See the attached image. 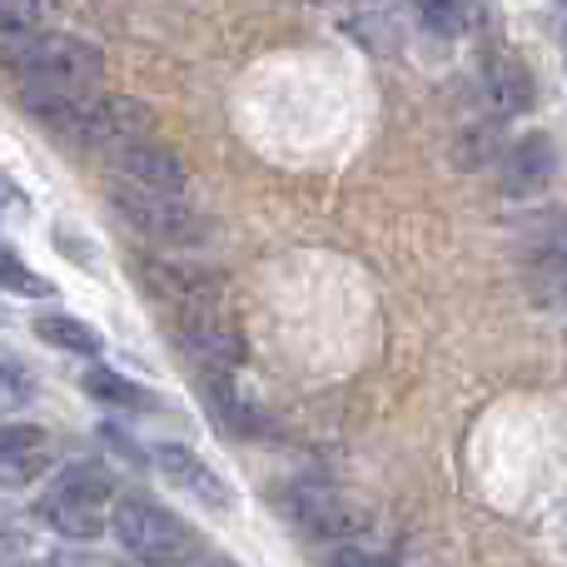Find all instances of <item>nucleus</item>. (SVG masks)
I'll return each instance as SVG.
<instances>
[{
	"instance_id": "nucleus-4",
	"label": "nucleus",
	"mask_w": 567,
	"mask_h": 567,
	"mask_svg": "<svg viewBox=\"0 0 567 567\" xmlns=\"http://www.w3.org/2000/svg\"><path fill=\"white\" fill-rule=\"evenodd\" d=\"M110 538L130 558H145V563H185L199 548L195 528L179 513L159 508L150 498H115V508H110Z\"/></svg>"
},
{
	"instance_id": "nucleus-5",
	"label": "nucleus",
	"mask_w": 567,
	"mask_h": 567,
	"mask_svg": "<svg viewBox=\"0 0 567 567\" xmlns=\"http://www.w3.org/2000/svg\"><path fill=\"white\" fill-rule=\"evenodd\" d=\"M16 75L35 90H100L105 60L80 35H35L10 55Z\"/></svg>"
},
{
	"instance_id": "nucleus-16",
	"label": "nucleus",
	"mask_w": 567,
	"mask_h": 567,
	"mask_svg": "<svg viewBox=\"0 0 567 567\" xmlns=\"http://www.w3.org/2000/svg\"><path fill=\"white\" fill-rule=\"evenodd\" d=\"M0 289H10V293H25V299H45L50 293V284L35 275V269L25 265V259H16L6 245H0Z\"/></svg>"
},
{
	"instance_id": "nucleus-22",
	"label": "nucleus",
	"mask_w": 567,
	"mask_h": 567,
	"mask_svg": "<svg viewBox=\"0 0 567 567\" xmlns=\"http://www.w3.org/2000/svg\"><path fill=\"white\" fill-rule=\"evenodd\" d=\"M563 6H567V0H563Z\"/></svg>"
},
{
	"instance_id": "nucleus-20",
	"label": "nucleus",
	"mask_w": 567,
	"mask_h": 567,
	"mask_svg": "<svg viewBox=\"0 0 567 567\" xmlns=\"http://www.w3.org/2000/svg\"><path fill=\"white\" fill-rule=\"evenodd\" d=\"M333 563H339V567H379L383 558H379V553H363V548H339V553H333Z\"/></svg>"
},
{
	"instance_id": "nucleus-18",
	"label": "nucleus",
	"mask_w": 567,
	"mask_h": 567,
	"mask_svg": "<svg viewBox=\"0 0 567 567\" xmlns=\"http://www.w3.org/2000/svg\"><path fill=\"white\" fill-rule=\"evenodd\" d=\"M20 403H30V379L0 359V409H20Z\"/></svg>"
},
{
	"instance_id": "nucleus-12",
	"label": "nucleus",
	"mask_w": 567,
	"mask_h": 567,
	"mask_svg": "<svg viewBox=\"0 0 567 567\" xmlns=\"http://www.w3.org/2000/svg\"><path fill=\"white\" fill-rule=\"evenodd\" d=\"M80 389L100 403H115V409H155V393L140 389V383H130L125 373L105 369V363H90V369L80 373Z\"/></svg>"
},
{
	"instance_id": "nucleus-17",
	"label": "nucleus",
	"mask_w": 567,
	"mask_h": 567,
	"mask_svg": "<svg viewBox=\"0 0 567 567\" xmlns=\"http://www.w3.org/2000/svg\"><path fill=\"white\" fill-rule=\"evenodd\" d=\"M40 449H45V433L35 423H0V463L35 458Z\"/></svg>"
},
{
	"instance_id": "nucleus-19",
	"label": "nucleus",
	"mask_w": 567,
	"mask_h": 567,
	"mask_svg": "<svg viewBox=\"0 0 567 567\" xmlns=\"http://www.w3.org/2000/svg\"><path fill=\"white\" fill-rule=\"evenodd\" d=\"M10 215H16V219L30 215V195L6 175V169H0V219H10Z\"/></svg>"
},
{
	"instance_id": "nucleus-7",
	"label": "nucleus",
	"mask_w": 567,
	"mask_h": 567,
	"mask_svg": "<svg viewBox=\"0 0 567 567\" xmlns=\"http://www.w3.org/2000/svg\"><path fill=\"white\" fill-rule=\"evenodd\" d=\"M279 508L303 538H353V528H359V513L333 488H319V483H293V488H284Z\"/></svg>"
},
{
	"instance_id": "nucleus-10",
	"label": "nucleus",
	"mask_w": 567,
	"mask_h": 567,
	"mask_svg": "<svg viewBox=\"0 0 567 567\" xmlns=\"http://www.w3.org/2000/svg\"><path fill=\"white\" fill-rule=\"evenodd\" d=\"M110 165H115L120 179H135V185L150 189H169V195H185V159L175 150L155 145V140H125V145L110 150Z\"/></svg>"
},
{
	"instance_id": "nucleus-6",
	"label": "nucleus",
	"mask_w": 567,
	"mask_h": 567,
	"mask_svg": "<svg viewBox=\"0 0 567 567\" xmlns=\"http://www.w3.org/2000/svg\"><path fill=\"white\" fill-rule=\"evenodd\" d=\"M175 339L209 379H229L239 359H245V339H239L235 319L225 313L219 293H199V299L175 303Z\"/></svg>"
},
{
	"instance_id": "nucleus-21",
	"label": "nucleus",
	"mask_w": 567,
	"mask_h": 567,
	"mask_svg": "<svg viewBox=\"0 0 567 567\" xmlns=\"http://www.w3.org/2000/svg\"><path fill=\"white\" fill-rule=\"evenodd\" d=\"M20 25H25V16H20L16 6H6V0H0V35H20Z\"/></svg>"
},
{
	"instance_id": "nucleus-8",
	"label": "nucleus",
	"mask_w": 567,
	"mask_h": 567,
	"mask_svg": "<svg viewBox=\"0 0 567 567\" xmlns=\"http://www.w3.org/2000/svg\"><path fill=\"white\" fill-rule=\"evenodd\" d=\"M503 175H498V189L508 199H533L538 189H548V179L558 175V145H553V135H543V130H528V135H518L508 150H503Z\"/></svg>"
},
{
	"instance_id": "nucleus-2",
	"label": "nucleus",
	"mask_w": 567,
	"mask_h": 567,
	"mask_svg": "<svg viewBox=\"0 0 567 567\" xmlns=\"http://www.w3.org/2000/svg\"><path fill=\"white\" fill-rule=\"evenodd\" d=\"M110 508H115V478L100 463H70L35 498L40 523L75 543H95L100 533H110Z\"/></svg>"
},
{
	"instance_id": "nucleus-1",
	"label": "nucleus",
	"mask_w": 567,
	"mask_h": 567,
	"mask_svg": "<svg viewBox=\"0 0 567 567\" xmlns=\"http://www.w3.org/2000/svg\"><path fill=\"white\" fill-rule=\"evenodd\" d=\"M25 110L50 130V135L70 140L80 150H115L125 140L150 135L155 115L140 100L125 95H100V90H35L25 85Z\"/></svg>"
},
{
	"instance_id": "nucleus-15",
	"label": "nucleus",
	"mask_w": 567,
	"mask_h": 567,
	"mask_svg": "<svg viewBox=\"0 0 567 567\" xmlns=\"http://www.w3.org/2000/svg\"><path fill=\"white\" fill-rule=\"evenodd\" d=\"M209 403H215L219 423H225V429H235V433H265V429H269V423L259 419V413L249 409V403H239L235 393L225 389V379H219V383H209Z\"/></svg>"
},
{
	"instance_id": "nucleus-11",
	"label": "nucleus",
	"mask_w": 567,
	"mask_h": 567,
	"mask_svg": "<svg viewBox=\"0 0 567 567\" xmlns=\"http://www.w3.org/2000/svg\"><path fill=\"white\" fill-rule=\"evenodd\" d=\"M483 85H488L498 115H528V110L538 105V85H533L528 65H523L513 50H493V55L483 60Z\"/></svg>"
},
{
	"instance_id": "nucleus-9",
	"label": "nucleus",
	"mask_w": 567,
	"mask_h": 567,
	"mask_svg": "<svg viewBox=\"0 0 567 567\" xmlns=\"http://www.w3.org/2000/svg\"><path fill=\"white\" fill-rule=\"evenodd\" d=\"M150 458H155V468L165 473V478L175 483L179 493H189V498L205 503V508H219V513H225L229 503H235L229 483L219 478V473L209 468L199 453H189L185 443H155V449H150Z\"/></svg>"
},
{
	"instance_id": "nucleus-13",
	"label": "nucleus",
	"mask_w": 567,
	"mask_h": 567,
	"mask_svg": "<svg viewBox=\"0 0 567 567\" xmlns=\"http://www.w3.org/2000/svg\"><path fill=\"white\" fill-rule=\"evenodd\" d=\"M35 333L50 343V349L85 353V359H95V353L105 349V339H100L85 319H75V313H45V319H35Z\"/></svg>"
},
{
	"instance_id": "nucleus-3",
	"label": "nucleus",
	"mask_w": 567,
	"mask_h": 567,
	"mask_svg": "<svg viewBox=\"0 0 567 567\" xmlns=\"http://www.w3.org/2000/svg\"><path fill=\"white\" fill-rule=\"evenodd\" d=\"M110 205L120 209L130 229H140L145 239L165 249H195L205 245L209 225L199 219L195 205H185V195H169V189H150V185H135V179H120L110 185Z\"/></svg>"
},
{
	"instance_id": "nucleus-14",
	"label": "nucleus",
	"mask_w": 567,
	"mask_h": 567,
	"mask_svg": "<svg viewBox=\"0 0 567 567\" xmlns=\"http://www.w3.org/2000/svg\"><path fill=\"white\" fill-rule=\"evenodd\" d=\"M413 10L439 35H463L473 25V0H413Z\"/></svg>"
}]
</instances>
